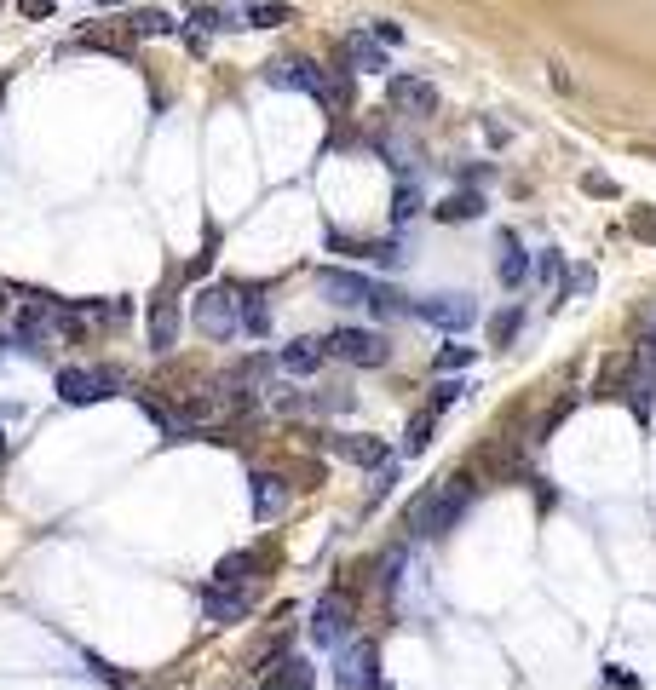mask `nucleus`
<instances>
[{"label":"nucleus","instance_id":"f8f14e48","mask_svg":"<svg viewBox=\"0 0 656 690\" xmlns=\"http://www.w3.org/2000/svg\"><path fill=\"white\" fill-rule=\"evenodd\" d=\"M248 501H254V518H259V524H271V518H282V506H288V483H282L277 472H254Z\"/></svg>","mask_w":656,"mask_h":690},{"label":"nucleus","instance_id":"39448f33","mask_svg":"<svg viewBox=\"0 0 656 690\" xmlns=\"http://www.w3.org/2000/svg\"><path fill=\"white\" fill-rule=\"evenodd\" d=\"M190 317L208 340H231L236 334V288H202L190 299Z\"/></svg>","mask_w":656,"mask_h":690},{"label":"nucleus","instance_id":"aec40b11","mask_svg":"<svg viewBox=\"0 0 656 690\" xmlns=\"http://www.w3.org/2000/svg\"><path fill=\"white\" fill-rule=\"evenodd\" d=\"M432 426H438V414L432 409H421L409 426H403V455H421L426 443H432Z\"/></svg>","mask_w":656,"mask_h":690},{"label":"nucleus","instance_id":"4468645a","mask_svg":"<svg viewBox=\"0 0 656 690\" xmlns=\"http://www.w3.org/2000/svg\"><path fill=\"white\" fill-rule=\"evenodd\" d=\"M328 449H334L340 460H352V466H380V460H386V437L357 432V437H334Z\"/></svg>","mask_w":656,"mask_h":690},{"label":"nucleus","instance_id":"0eeeda50","mask_svg":"<svg viewBox=\"0 0 656 690\" xmlns=\"http://www.w3.org/2000/svg\"><path fill=\"white\" fill-rule=\"evenodd\" d=\"M352 621H357V604L346 593H323L317 610H311V639L317 644H346L352 639Z\"/></svg>","mask_w":656,"mask_h":690},{"label":"nucleus","instance_id":"f3484780","mask_svg":"<svg viewBox=\"0 0 656 690\" xmlns=\"http://www.w3.org/2000/svg\"><path fill=\"white\" fill-rule=\"evenodd\" d=\"M495 276H501L507 288H524V282H530V253L518 248V236H501V265H495Z\"/></svg>","mask_w":656,"mask_h":690},{"label":"nucleus","instance_id":"6e6552de","mask_svg":"<svg viewBox=\"0 0 656 690\" xmlns=\"http://www.w3.org/2000/svg\"><path fill=\"white\" fill-rule=\"evenodd\" d=\"M340 690H386L380 685V650L375 639H352L340 650Z\"/></svg>","mask_w":656,"mask_h":690},{"label":"nucleus","instance_id":"7c9ffc66","mask_svg":"<svg viewBox=\"0 0 656 690\" xmlns=\"http://www.w3.org/2000/svg\"><path fill=\"white\" fill-rule=\"evenodd\" d=\"M375 41H392V46H398V41H403V29H398V23H386V18H380V23H375Z\"/></svg>","mask_w":656,"mask_h":690},{"label":"nucleus","instance_id":"7ed1b4c3","mask_svg":"<svg viewBox=\"0 0 656 690\" xmlns=\"http://www.w3.org/2000/svg\"><path fill=\"white\" fill-rule=\"evenodd\" d=\"M127 386V374L110 363H87V368H64L58 374V397L70 403V409H81V403H104V397H116V391Z\"/></svg>","mask_w":656,"mask_h":690},{"label":"nucleus","instance_id":"72a5a7b5","mask_svg":"<svg viewBox=\"0 0 656 690\" xmlns=\"http://www.w3.org/2000/svg\"><path fill=\"white\" fill-rule=\"evenodd\" d=\"M0 455H6V437H0Z\"/></svg>","mask_w":656,"mask_h":690},{"label":"nucleus","instance_id":"2eb2a0df","mask_svg":"<svg viewBox=\"0 0 656 690\" xmlns=\"http://www.w3.org/2000/svg\"><path fill=\"white\" fill-rule=\"evenodd\" d=\"M311 679H317L311 662H305V656H288V662L265 667V685H259V690H311Z\"/></svg>","mask_w":656,"mask_h":690},{"label":"nucleus","instance_id":"9d476101","mask_svg":"<svg viewBox=\"0 0 656 690\" xmlns=\"http://www.w3.org/2000/svg\"><path fill=\"white\" fill-rule=\"evenodd\" d=\"M317 294H323L328 305H369L375 282L357 276V271H317Z\"/></svg>","mask_w":656,"mask_h":690},{"label":"nucleus","instance_id":"bb28decb","mask_svg":"<svg viewBox=\"0 0 656 690\" xmlns=\"http://www.w3.org/2000/svg\"><path fill=\"white\" fill-rule=\"evenodd\" d=\"M518 322H524V311H518V305H507V311H501V317L490 322V340H495V345H513Z\"/></svg>","mask_w":656,"mask_h":690},{"label":"nucleus","instance_id":"20e7f679","mask_svg":"<svg viewBox=\"0 0 656 690\" xmlns=\"http://www.w3.org/2000/svg\"><path fill=\"white\" fill-rule=\"evenodd\" d=\"M328 357H340V363H352V368H380V363H392V345L380 340L375 328H334L323 340Z\"/></svg>","mask_w":656,"mask_h":690},{"label":"nucleus","instance_id":"4be33fe9","mask_svg":"<svg viewBox=\"0 0 656 690\" xmlns=\"http://www.w3.org/2000/svg\"><path fill=\"white\" fill-rule=\"evenodd\" d=\"M415 213H421V184L403 179V184H398V196H392V219L403 225V219H415Z\"/></svg>","mask_w":656,"mask_h":690},{"label":"nucleus","instance_id":"a211bd4d","mask_svg":"<svg viewBox=\"0 0 656 690\" xmlns=\"http://www.w3.org/2000/svg\"><path fill=\"white\" fill-rule=\"evenodd\" d=\"M236 328H248L254 340L271 334V311H265V299L259 294H236Z\"/></svg>","mask_w":656,"mask_h":690},{"label":"nucleus","instance_id":"c85d7f7f","mask_svg":"<svg viewBox=\"0 0 656 690\" xmlns=\"http://www.w3.org/2000/svg\"><path fill=\"white\" fill-rule=\"evenodd\" d=\"M455 397H461V386H455V380H438V386H432V397H426V409H432V414H444L449 403H455Z\"/></svg>","mask_w":656,"mask_h":690},{"label":"nucleus","instance_id":"c756f323","mask_svg":"<svg viewBox=\"0 0 656 690\" xmlns=\"http://www.w3.org/2000/svg\"><path fill=\"white\" fill-rule=\"evenodd\" d=\"M472 363V345H444L438 351V368H467Z\"/></svg>","mask_w":656,"mask_h":690},{"label":"nucleus","instance_id":"ddd939ff","mask_svg":"<svg viewBox=\"0 0 656 690\" xmlns=\"http://www.w3.org/2000/svg\"><path fill=\"white\" fill-rule=\"evenodd\" d=\"M179 345V299H156L150 305V351H173Z\"/></svg>","mask_w":656,"mask_h":690},{"label":"nucleus","instance_id":"cd10ccee","mask_svg":"<svg viewBox=\"0 0 656 690\" xmlns=\"http://www.w3.org/2000/svg\"><path fill=\"white\" fill-rule=\"evenodd\" d=\"M392 483H398V460H380V466H375V478H369V501H380V495H386Z\"/></svg>","mask_w":656,"mask_h":690},{"label":"nucleus","instance_id":"6ab92c4d","mask_svg":"<svg viewBox=\"0 0 656 690\" xmlns=\"http://www.w3.org/2000/svg\"><path fill=\"white\" fill-rule=\"evenodd\" d=\"M248 575H254V552H231V558H219L213 581L219 587H248Z\"/></svg>","mask_w":656,"mask_h":690},{"label":"nucleus","instance_id":"5701e85b","mask_svg":"<svg viewBox=\"0 0 656 690\" xmlns=\"http://www.w3.org/2000/svg\"><path fill=\"white\" fill-rule=\"evenodd\" d=\"M133 35H144V41H150V35H173V18L156 12V6H144V12H133Z\"/></svg>","mask_w":656,"mask_h":690},{"label":"nucleus","instance_id":"423d86ee","mask_svg":"<svg viewBox=\"0 0 656 690\" xmlns=\"http://www.w3.org/2000/svg\"><path fill=\"white\" fill-rule=\"evenodd\" d=\"M409 311L421 322H432V328H444V334H461V328H472V317H478L472 294H426V299H409Z\"/></svg>","mask_w":656,"mask_h":690},{"label":"nucleus","instance_id":"393cba45","mask_svg":"<svg viewBox=\"0 0 656 690\" xmlns=\"http://www.w3.org/2000/svg\"><path fill=\"white\" fill-rule=\"evenodd\" d=\"M346 52H352V64H363V69H386V58H380V46L369 41V35H352Z\"/></svg>","mask_w":656,"mask_h":690},{"label":"nucleus","instance_id":"f257e3e1","mask_svg":"<svg viewBox=\"0 0 656 690\" xmlns=\"http://www.w3.org/2000/svg\"><path fill=\"white\" fill-rule=\"evenodd\" d=\"M467 506H472V478H449V483H438V489H426V495L409 501L403 529H409L415 541H438V535H449V529L467 518Z\"/></svg>","mask_w":656,"mask_h":690},{"label":"nucleus","instance_id":"b1692460","mask_svg":"<svg viewBox=\"0 0 656 690\" xmlns=\"http://www.w3.org/2000/svg\"><path fill=\"white\" fill-rule=\"evenodd\" d=\"M248 23H254V29H282V23H288V6H282V0H259V6H248Z\"/></svg>","mask_w":656,"mask_h":690},{"label":"nucleus","instance_id":"f03ea898","mask_svg":"<svg viewBox=\"0 0 656 690\" xmlns=\"http://www.w3.org/2000/svg\"><path fill=\"white\" fill-rule=\"evenodd\" d=\"M265 81H271V87H300V92H311V98H323L328 110H334L340 98H352V81H328V75L311 64V58H277V64L265 69Z\"/></svg>","mask_w":656,"mask_h":690},{"label":"nucleus","instance_id":"9b49d317","mask_svg":"<svg viewBox=\"0 0 656 690\" xmlns=\"http://www.w3.org/2000/svg\"><path fill=\"white\" fill-rule=\"evenodd\" d=\"M386 98H392L398 110H409V115H432L438 110V87L421 81V75H392V81H386Z\"/></svg>","mask_w":656,"mask_h":690},{"label":"nucleus","instance_id":"2f4dec72","mask_svg":"<svg viewBox=\"0 0 656 690\" xmlns=\"http://www.w3.org/2000/svg\"><path fill=\"white\" fill-rule=\"evenodd\" d=\"M18 6H24L29 18H47V0H18Z\"/></svg>","mask_w":656,"mask_h":690},{"label":"nucleus","instance_id":"412c9836","mask_svg":"<svg viewBox=\"0 0 656 690\" xmlns=\"http://www.w3.org/2000/svg\"><path fill=\"white\" fill-rule=\"evenodd\" d=\"M369 311H375V317H386V322H392V317H409V299H403L398 288H380V282H375V294H369Z\"/></svg>","mask_w":656,"mask_h":690},{"label":"nucleus","instance_id":"dca6fc26","mask_svg":"<svg viewBox=\"0 0 656 690\" xmlns=\"http://www.w3.org/2000/svg\"><path fill=\"white\" fill-rule=\"evenodd\" d=\"M323 357H328L323 340H288L277 363H282V374H317V368H323Z\"/></svg>","mask_w":656,"mask_h":690},{"label":"nucleus","instance_id":"473e14b6","mask_svg":"<svg viewBox=\"0 0 656 690\" xmlns=\"http://www.w3.org/2000/svg\"><path fill=\"white\" fill-rule=\"evenodd\" d=\"M6 305H12V294H6V288H0V311H6Z\"/></svg>","mask_w":656,"mask_h":690},{"label":"nucleus","instance_id":"a878e982","mask_svg":"<svg viewBox=\"0 0 656 690\" xmlns=\"http://www.w3.org/2000/svg\"><path fill=\"white\" fill-rule=\"evenodd\" d=\"M478 213H484L478 196H449V202H438V219H478Z\"/></svg>","mask_w":656,"mask_h":690},{"label":"nucleus","instance_id":"1a4fd4ad","mask_svg":"<svg viewBox=\"0 0 656 690\" xmlns=\"http://www.w3.org/2000/svg\"><path fill=\"white\" fill-rule=\"evenodd\" d=\"M248 610H254V587H219V581L202 587V616H208L213 627H231V621H242Z\"/></svg>","mask_w":656,"mask_h":690}]
</instances>
